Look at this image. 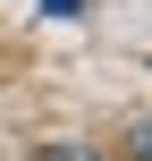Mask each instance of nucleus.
I'll return each mask as SVG.
<instances>
[{"mask_svg": "<svg viewBox=\"0 0 152 161\" xmlns=\"http://www.w3.org/2000/svg\"><path fill=\"white\" fill-rule=\"evenodd\" d=\"M25 161H102L93 144H42V153H25Z\"/></svg>", "mask_w": 152, "mask_h": 161, "instance_id": "nucleus-1", "label": "nucleus"}]
</instances>
